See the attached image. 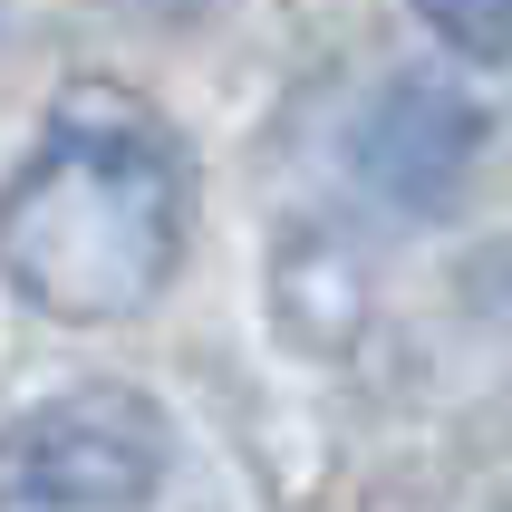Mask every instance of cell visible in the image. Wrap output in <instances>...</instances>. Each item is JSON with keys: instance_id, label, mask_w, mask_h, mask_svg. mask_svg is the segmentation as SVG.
<instances>
[{"instance_id": "1", "label": "cell", "mask_w": 512, "mask_h": 512, "mask_svg": "<svg viewBox=\"0 0 512 512\" xmlns=\"http://www.w3.org/2000/svg\"><path fill=\"white\" fill-rule=\"evenodd\" d=\"M184 261V155L126 87L78 78L29 165L0 184V281L29 310L97 329L136 319Z\"/></svg>"}, {"instance_id": "2", "label": "cell", "mask_w": 512, "mask_h": 512, "mask_svg": "<svg viewBox=\"0 0 512 512\" xmlns=\"http://www.w3.org/2000/svg\"><path fill=\"white\" fill-rule=\"evenodd\" d=\"M165 484V416L136 387H78L0 435V512H145Z\"/></svg>"}, {"instance_id": "3", "label": "cell", "mask_w": 512, "mask_h": 512, "mask_svg": "<svg viewBox=\"0 0 512 512\" xmlns=\"http://www.w3.org/2000/svg\"><path fill=\"white\" fill-rule=\"evenodd\" d=\"M493 116L484 97H464L455 78H426V68H406L368 97L358 116V136H348V165L368 174L377 203H406V213H435V203L464 194V165L484 155Z\"/></svg>"}, {"instance_id": "4", "label": "cell", "mask_w": 512, "mask_h": 512, "mask_svg": "<svg viewBox=\"0 0 512 512\" xmlns=\"http://www.w3.org/2000/svg\"><path fill=\"white\" fill-rule=\"evenodd\" d=\"M271 310L300 348H348L368 319V271L348 261L339 232H290L281 261H271Z\"/></svg>"}, {"instance_id": "5", "label": "cell", "mask_w": 512, "mask_h": 512, "mask_svg": "<svg viewBox=\"0 0 512 512\" xmlns=\"http://www.w3.org/2000/svg\"><path fill=\"white\" fill-rule=\"evenodd\" d=\"M416 20H426L445 49L484 58V68L512 58V0H416Z\"/></svg>"}]
</instances>
